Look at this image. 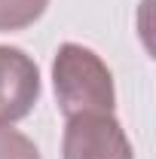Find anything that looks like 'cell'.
Masks as SVG:
<instances>
[{
    "label": "cell",
    "mask_w": 156,
    "mask_h": 159,
    "mask_svg": "<svg viewBox=\"0 0 156 159\" xmlns=\"http://www.w3.org/2000/svg\"><path fill=\"white\" fill-rule=\"evenodd\" d=\"M52 89L64 119L80 113H113L117 86L107 61L83 43H61L52 58Z\"/></svg>",
    "instance_id": "obj_1"
},
{
    "label": "cell",
    "mask_w": 156,
    "mask_h": 159,
    "mask_svg": "<svg viewBox=\"0 0 156 159\" xmlns=\"http://www.w3.org/2000/svg\"><path fill=\"white\" fill-rule=\"evenodd\" d=\"M61 159H135V150L113 113H80L64 119Z\"/></svg>",
    "instance_id": "obj_2"
},
{
    "label": "cell",
    "mask_w": 156,
    "mask_h": 159,
    "mask_svg": "<svg viewBox=\"0 0 156 159\" xmlns=\"http://www.w3.org/2000/svg\"><path fill=\"white\" fill-rule=\"evenodd\" d=\"M40 67L25 49L0 43V125L25 119L40 101Z\"/></svg>",
    "instance_id": "obj_3"
},
{
    "label": "cell",
    "mask_w": 156,
    "mask_h": 159,
    "mask_svg": "<svg viewBox=\"0 0 156 159\" xmlns=\"http://www.w3.org/2000/svg\"><path fill=\"white\" fill-rule=\"evenodd\" d=\"M49 0H0V34L25 31L43 19Z\"/></svg>",
    "instance_id": "obj_4"
},
{
    "label": "cell",
    "mask_w": 156,
    "mask_h": 159,
    "mask_svg": "<svg viewBox=\"0 0 156 159\" xmlns=\"http://www.w3.org/2000/svg\"><path fill=\"white\" fill-rule=\"evenodd\" d=\"M0 159H43L40 147L25 132L12 125H0Z\"/></svg>",
    "instance_id": "obj_5"
}]
</instances>
